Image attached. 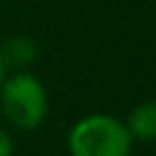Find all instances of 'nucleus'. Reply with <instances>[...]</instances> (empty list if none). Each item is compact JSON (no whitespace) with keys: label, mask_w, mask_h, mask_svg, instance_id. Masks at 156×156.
<instances>
[{"label":"nucleus","mask_w":156,"mask_h":156,"mask_svg":"<svg viewBox=\"0 0 156 156\" xmlns=\"http://www.w3.org/2000/svg\"><path fill=\"white\" fill-rule=\"evenodd\" d=\"M7 76V66H5V61H2V54H0V83H2V78Z\"/></svg>","instance_id":"obj_6"},{"label":"nucleus","mask_w":156,"mask_h":156,"mask_svg":"<svg viewBox=\"0 0 156 156\" xmlns=\"http://www.w3.org/2000/svg\"><path fill=\"white\" fill-rule=\"evenodd\" d=\"M132 141L127 124L102 112L80 117L66 139L71 156H129Z\"/></svg>","instance_id":"obj_1"},{"label":"nucleus","mask_w":156,"mask_h":156,"mask_svg":"<svg viewBox=\"0 0 156 156\" xmlns=\"http://www.w3.org/2000/svg\"><path fill=\"white\" fill-rule=\"evenodd\" d=\"M0 54H2L5 66L22 68V66H27L34 58V44L27 37H12V39L5 41V46L0 49Z\"/></svg>","instance_id":"obj_4"},{"label":"nucleus","mask_w":156,"mask_h":156,"mask_svg":"<svg viewBox=\"0 0 156 156\" xmlns=\"http://www.w3.org/2000/svg\"><path fill=\"white\" fill-rule=\"evenodd\" d=\"M127 129L136 141H154L156 139V102H141L127 115Z\"/></svg>","instance_id":"obj_3"},{"label":"nucleus","mask_w":156,"mask_h":156,"mask_svg":"<svg viewBox=\"0 0 156 156\" xmlns=\"http://www.w3.org/2000/svg\"><path fill=\"white\" fill-rule=\"evenodd\" d=\"M0 110L12 127L24 132L37 129L49 112V95L44 83L27 71L5 76L0 83Z\"/></svg>","instance_id":"obj_2"},{"label":"nucleus","mask_w":156,"mask_h":156,"mask_svg":"<svg viewBox=\"0 0 156 156\" xmlns=\"http://www.w3.org/2000/svg\"><path fill=\"white\" fill-rule=\"evenodd\" d=\"M15 154V139L5 127H0V156H12Z\"/></svg>","instance_id":"obj_5"}]
</instances>
